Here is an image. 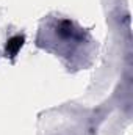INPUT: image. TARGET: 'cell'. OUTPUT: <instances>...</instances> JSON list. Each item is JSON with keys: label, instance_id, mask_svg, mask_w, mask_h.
Listing matches in <instances>:
<instances>
[{"label": "cell", "instance_id": "cell-1", "mask_svg": "<svg viewBox=\"0 0 133 135\" xmlns=\"http://www.w3.org/2000/svg\"><path fill=\"white\" fill-rule=\"evenodd\" d=\"M24 36H13V38H9L8 39V42H6V54L9 55V57H16V54L22 49V46H24Z\"/></svg>", "mask_w": 133, "mask_h": 135}]
</instances>
